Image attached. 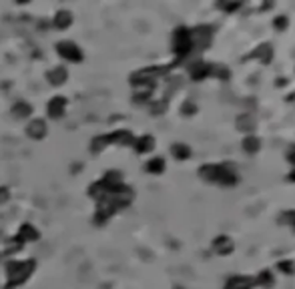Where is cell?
<instances>
[{
	"mask_svg": "<svg viewBox=\"0 0 295 289\" xmlns=\"http://www.w3.org/2000/svg\"><path fill=\"white\" fill-rule=\"evenodd\" d=\"M8 197H10L8 189H6V187H0V203H4V201H8Z\"/></svg>",
	"mask_w": 295,
	"mask_h": 289,
	"instance_id": "obj_15",
	"label": "cell"
},
{
	"mask_svg": "<svg viewBox=\"0 0 295 289\" xmlns=\"http://www.w3.org/2000/svg\"><path fill=\"white\" fill-rule=\"evenodd\" d=\"M56 50H58V54H60L62 58H66V60H72V62L82 60V52H80V48H78L74 42L62 40V42L56 44Z\"/></svg>",
	"mask_w": 295,
	"mask_h": 289,
	"instance_id": "obj_2",
	"label": "cell"
},
{
	"mask_svg": "<svg viewBox=\"0 0 295 289\" xmlns=\"http://www.w3.org/2000/svg\"><path fill=\"white\" fill-rule=\"evenodd\" d=\"M32 112V108H30V104H26V102H18L16 106H14V114L16 116H28Z\"/></svg>",
	"mask_w": 295,
	"mask_h": 289,
	"instance_id": "obj_12",
	"label": "cell"
},
{
	"mask_svg": "<svg viewBox=\"0 0 295 289\" xmlns=\"http://www.w3.org/2000/svg\"><path fill=\"white\" fill-rule=\"evenodd\" d=\"M134 149L138 153H146L153 149V136H140L136 142H134Z\"/></svg>",
	"mask_w": 295,
	"mask_h": 289,
	"instance_id": "obj_9",
	"label": "cell"
},
{
	"mask_svg": "<svg viewBox=\"0 0 295 289\" xmlns=\"http://www.w3.org/2000/svg\"><path fill=\"white\" fill-rule=\"evenodd\" d=\"M104 142H132V136H130V132H126V130H118V132H112V134L98 136V138H94V147H92V151L104 147Z\"/></svg>",
	"mask_w": 295,
	"mask_h": 289,
	"instance_id": "obj_3",
	"label": "cell"
},
{
	"mask_svg": "<svg viewBox=\"0 0 295 289\" xmlns=\"http://www.w3.org/2000/svg\"><path fill=\"white\" fill-rule=\"evenodd\" d=\"M257 147H259L257 138H247L245 140V151H257Z\"/></svg>",
	"mask_w": 295,
	"mask_h": 289,
	"instance_id": "obj_14",
	"label": "cell"
},
{
	"mask_svg": "<svg viewBox=\"0 0 295 289\" xmlns=\"http://www.w3.org/2000/svg\"><path fill=\"white\" fill-rule=\"evenodd\" d=\"M36 263L34 259H28V261H10L6 265V275H8V283H6V289H12L20 283H24L30 273L34 271Z\"/></svg>",
	"mask_w": 295,
	"mask_h": 289,
	"instance_id": "obj_1",
	"label": "cell"
},
{
	"mask_svg": "<svg viewBox=\"0 0 295 289\" xmlns=\"http://www.w3.org/2000/svg\"><path fill=\"white\" fill-rule=\"evenodd\" d=\"M70 20H72V18H70V12H64V10L58 12V14L54 16V24H56L58 28H66V26L70 24Z\"/></svg>",
	"mask_w": 295,
	"mask_h": 289,
	"instance_id": "obj_10",
	"label": "cell"
},
{
	"mask_svg": "<svg viewBox=\"0 0 295 289\" xmlns=\"http://www.w3.org/2000/svg\"><path fill=\"white\" fill-rule=\"evenodd\" d=\"M173 153H175V157H179V159L189 157V149H187V147H181V144H177V147L173 149Z\"/></svg>",
	"mask_w": 295,
	"mask_h": 289,
	"instance_id": "obj_13",
	"label": "cell"
},
{
	"mask_svg": "<svg viewBox=\"0 0 295 289\" xmlns=\"http://www.w3.org/2000/svg\"><path fill=\"white\" fill-rule=\"evenodd\" d=\"M26 132H28V136H32V138H42V136L46 134V122L40 120V118H36V120H32V122L28 124Z\"/></svg>",
	"mask_w": 295,
	"mask_h": 289,
	"instance_id": "obj_6",
	"label": "cell"
},
{
	"mask_svg": "<svg viewBox=\"0 0 295 289\" xmlns=\"http://www.w3.org/2000/svg\"><path fill=\"white\" fill-rule=\"evenodd\" d=\"M64 106H66V98H64V96H54V98H50V102H48V114H50L52 118H58V116H62Z\"/></svg>",
	"mask_w": 295,
	"mask_h": 289,
	"instance_id": "obj_4",
	"label": "cell"
},
{
	"mask_svg": "<svg viewBox=\"0 0 295 289\" xmlns=\"http://www.w3.org/2000/svg\"><path fill=\"white\" fill-rule=\"evenodd\" d=\"M163 169H165L163 159H153V161H149V165H146V171H151V173H161Z\"/></svg>",
	"mask_w": 295,
	"mask_h": 289,
	"instance_id": "obj_11",
	"label": "cell"
},
{
	"mask_svg": "<svg viewBox=\"0 0 295 289\" xmlns=\"http://www.w3.org/2000/svg\"><path fill=\"white\" fill-rule=\"evenodd\" d=\"M175 40H177V52L179 54H185V52H189V46H191V36H189V32L187 30H177V34H175Z\"/></svg>",
	"mask_w": 295,
	"mask_h": 289,
	"instance_id": "obj_5",
	"label": "cell"
},
{
	"mask_svg": "<svg viewBox=\"0 0 295 289\" xmlns=\"http://www.w3.org/2000/svg\"><path fill=\"white\" fill-rule=\"evenodd\" d=\"M66 78H68V72H66L64 66H58V68H54V70L48 72V80H50L52 84H62Z\"/></svg>",
	"mask_w": 295,
	"mask_h": 289,
	"instance_id": "obj_8",
	"label": "cell"
},
{
	"mask_svg": "<svg viewBox=\"0 0 295 289\" xmlns=\"http://www.w3.org/2000/svg\"><path fill=\"white\" fill-rule=\"evenodd\" d=\"M275 24H277V26H285V24H287V20H285V18H283V20H281V18H279V20H277V22H275Z\"/></svg>",
	"mask_w": 295,
	"mask_h": 289,
	"instance_id": "obj_16",
	"label": "cell"
},
{
	"mask_svg": "<svg viewBox=\"0 0 295 289\" xmlns=\"http://www.w3.org/2000/svg\"><path fill=\"white\" fill-rule=\"evenodd\" d=\"M24 239H28V241L38 239V231H36L34 227H30L28 223H24V225L20 227V233L16 235V241H24Z\"/></svg>",
	"mask_w": 295,
	"mask_h": 289,
	"instance_id": "obj_7",
	"label": "cell"
},
{
	"mask_svg": "<svg viewBox=\"0 0 295 289\" xmlns=\"http://www.w3.org/2000/svg\"><path fill=\"white\" fill-rule=\"evenodd\" d=\"M289 161H291V163H295V151H293V153L289 155Z\"/></svg>",
	"mask_w": 295,
	"mask_h": 289,
	"instance_id": "obj_17",
	"label": "cell"
}]
</instances>
